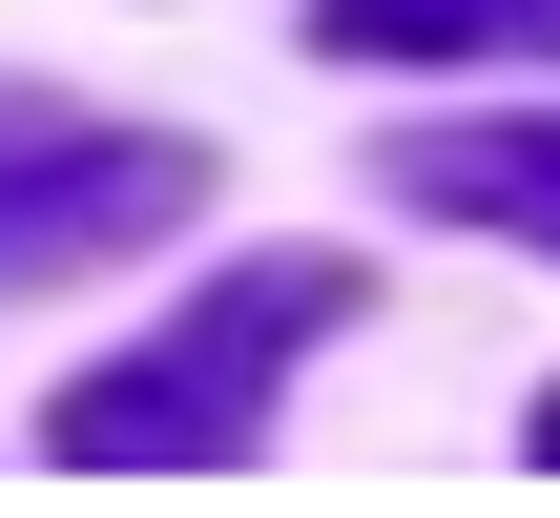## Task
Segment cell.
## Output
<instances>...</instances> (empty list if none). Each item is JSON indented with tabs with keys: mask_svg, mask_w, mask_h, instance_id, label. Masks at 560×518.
I'll return each instance as SVG.
<instances>
[{
	"mask_svg": "<svg viewBox=\"0 0 560 518\" xmlns=\"http://www.w3.org/2000/svg\"><path fill=\"white\" fill-rule=\"evenodd\" d=\"M560 0H312V42L332 62H499V42H540Z\"/></svg>",
	"mask_w": 560,
	"mask_h": 518,
	"instance_id": "277c9868",
	"label": "cell"
},
{
	"mask_svg": "<svg viewBox=\"0 0 560 518\" xmlns=\"http://www.w3.org/2000/svg\"><path fill=\"white\" fill-rule=\"evenodd\" d=\"M332 311H353V270H332V249H249L208 311H166L145 353H104V374L62 395V457H83V478H125V457H145V478L249 457V436H270V374H291Z\"/></svg>",
	"mask_w": 560,
	"mask_h": 518,
	"instance_id": "6da1fadb",
	"label": "cell"
},
{
	"mask_svg": "<svg viewBox=\"0 0 560 518\" xmlns=\"http://www.w3.org/2000/svg\"><path fill=\"white\" fill-rule=\"evenodd\" d=\"M395 187H416V208H457V228L560 249V125H416V145H395Z\"/></svg>",
	"mask_w": 560,
	"mask_h": 518,
	"instance_id": "3957f363",
	"label": "cell"
},
{
	"mask_svg": "<svg viewBox=\"0 0 560 518\" xmlns=\"http://www.w3.org/2000/svg\"><path fill=\"white\" fill-rule=\"evenodd\" d=\"M187 187H208V145L62 125V104H21V83H0V291H62V270H104V249L187 228Z\"/></svg>",
	"mask_w": 560,
	"mask_h": 518,
	"instance_id": "7a4b0ae2",
	"label": "cell"
},
{
	"mask_svg": "<svg viewBox=\"0 0 560 518\" xmlns=\"http://www.w3.org/2000/svg\"><path fill=\"white\" fill-rule=\"evenodd\" d=\"M540 478H560V395H540Z\"/></svg>",
	"mask_w": 560,
	"mask_h": 518,
	"instance_id": "5b68a950",
	"label": "cell"
}]
</instances>
